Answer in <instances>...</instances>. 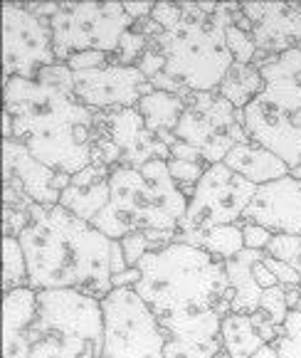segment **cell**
<instances>
[{
  "label": "cell",
  "mask_w": 301,
  "mask_h": 358,
  "mask_svg": "<svg viewBox=\"0 0 301 358\" xmlns=\"http://www.w3.org/2000/svg\"><path fill=\"white\" fill-rule=\"evenodd\" d=\"M3 101L15 124L13 138L37 161L67 176L91 166L96 111L77 99L74 72L64 62L43 67L35 79H6Z\"/></svg>",
  "instance_id": "obj_1"
},
{
  "label": "cell",
  "mask_w": 301,
  "mask_h": 358,
  "mask_svg": "<svg viewBox=\"0 0 301 358\" xmlns=\"http://www.w3.org/2000/svg\"><path fill=\"white\" fill-rule=\"evenodd\" d=\"M240 3H156L161 32L148 43L163 55V74L151 79L156 92L188 96L217 92L235 64L228 48V25Z\"/></svg>",
  "instance_id": "obj_2"
},
{
  "label": "cell",
  "mask_w": 301,
  "mask_h": 358,
  "mask_svg": "<svg viewBox=\"0 0 301 358\" xmlns=\"http://www.w3.org/2000/svg\"><path fill=\"white\" fill-rule=\"evenodd\" d=\"M27 277L35 292L74 289L104 299L111 289L114 240L91 222L74 217L62 206L30 208V222L20 237Z\"/></svg>",
  "instance_id": "obj_3"
},
{
  "label": "cell",
  "mask_w": 301,
  "mask_h": 358,
  "mask_svg": "<svg viewBox=\"0 0 301 358\" xmlns=\"http://www.w3.org/2000/svg\"><path fill=\"white\" fill-rule=\"evenodd\" d=\"M136 269L138 282L133 292L151 306L161 324L207 311L233 314V289L225 262L205 250L170 243L168 248L141 257Z\"/></svg>",
  "instance_id": "obj_4"
},
{
  "label": "cell",
  "mask_w": 301,
  "mask_h": 358,
  "mask_svg": "<svg viewBox=\"0 0 301 358\" xmlns=\"http://www.w3.org/2000/svg\"><path fill=\"white\" fill-rule=\"evenodd\" d=\"M109 206L91 225L111 240H124L138 230L178 232L191 203L175 185L168 161L117 166L109 176Z\"/></svg>",
  "instance_id": "obj_5"
},
{
  "label": "cell",
  "mask_w": 301,
  "mask_h": 358,
  "mask_svg": "<svg viewBox=\"0 0 301 358\" xmlns=\"http://www.w3.org/2000/svg\"><path fill=\"white\" fill-rule=\"evenodd\" d=\"M30 358H99L104 348L101 299L74 289L37 292Z\"/></svg>",
  "instance_id": "obj_6"
},
{
  "label": "cell",
  "mask_w": 301,
  "mask_h": 358,
  "mask_svg": "<svg viewBox=\"0 0 301 358\" xmlns=\"http://www.w3.org/2000/svg\"><path fill=\"white\" fill-rule=\"evenodd\" d=\"M50 25L54 57L67 62L80 52L114 55L133 20L124 10V3H59V13Z\"/></svg>",
  "instance_id": "obj_7"
},
{
  "label": "cell",
  "mask_w": 301,
  "mask_h": 358,
  "mask_svg": "<svg viewBox=\"0 0 301 358\" xmlns=\"http://www.w3.org/2000/svg\"><path fill=\"white\" fill-rule=\"evenodd\" d=\"M101 309L104 348L99 358H166L168 334L133 287L111 289Z\"/></svg>",
  "instance_id": "obj_8"
},
{
  "label": "cell",
  "mask_w": 301,
  "mask_h": 358,
  "mask_svg": "<svg viewBox=\"0 0 301 358\" xmlns=\"http://www.w3.org/2000/svg\"><path fill=\"white\" fill-rule=\"evenodd\" d=\"M173 136L198 148L207 166L222 164L237 143L249 141L244 124L237 122V109L217 92H196L185 99Z\"/></svg>",
  "instance_id": "obj_9"
},
{
  "label": "cell",
  "mask_w": 301,
  "mask_h": 358,
  "mask_svg": "<svg viewBox=\"0 0 301 358\" xmlns=\"http://www.w3.org/2000/svg\"><path fill=\"white\" fill-rule=\"evenodd\" d=\"M259 185L230 171L225 164H215L203 173L196 185L188 213L178 232L210 230L220 225H242V217L252 203Z\"/></svg>",
  "instance_id": "obj_10"
},
{
  "label": "cell",
  "mask_w": 301,
  "mask_h": 358,
  "mask_svg": "<svg viewBox=\"0 0 301 358\" xmlns=\"http://www.w3.org/2000/svg\"><path fill=\"white\" fill-rule=\"evenodd\" d=\"M57 64L50 20L37 17L20 3L3 6V77L35 79L37 72Z\"/></svg>",
  "instance_id": "obj_11"
},
{
  "label": "cell",
  "mask_w": 301,
  "mask_h": 358,
  "mask_svg": "<svg viewBox=\"0 0 301 358\" xmlns=\"http://www.w3.org/2000/svg\"><path fill=\"white\" fill-rule=\"evenodd\" d=\"M154 87L138 67L111 62L106 67L74 72V94L91 111L136 109Z\"/></svg>",
  "instance_id": "obj_12"
},
{
  "label": "cell",
  "mask_w": 301,
  "mask_h": 358,
  "mask_svg": "<svg viewBox=\"0 0 301 358\" xmlns=\"http://www.w3.org/2000/svg\"><path fill=\"white\" fill-rule=\"evenodd\" d=\"M3 180H6L3 188L15 190L25 201L43 208H54L59 206V198L72 176L45 166L27 151L25 143L8 138L3 141Z\"/></svg>",
  "instance_id": "obj_13"
},
{
  "label": "cell",
  "mask_w": 301,
  "mask_h": 358,
  "mask_svg": "<svg viewBox=\"0 0 301 358\" xmlns=\"http://www.w3.org/2000/svg\"><path fill=\"white\" fill-rule=\"evenodd\" d=\"M94 127L119 151L122 166H146L151 161H170V148L146 127L138 109L96 111Z\"/></svg>",
  "instance_id": "obj_14"
},
{
  "label": "cell",
  "mask_w": 301,
  "mask_h": 358,
  "mask_svg": "<svg viewBox=\"0 0 301 358\" xmlns=\"http://www.w3.org/2000/svg\"><path fill=\"white\" fill-rule=\"evenodd\" d=\"M244 222L265 227L272 235L301 237V180L284 176L259 185L242 217Z\"/></svg>",
  "instance_id": "obj_15"
},
{
  "label": "cell",
  "mask_w": 301,
  "mask_h": 358,
  "mask_svg": "<svg viewBox=\"0 0 301 358\" xmlns=\"http://www.w3.org/2000/svg\"><path fill=\"white\" fill-rule=\"evenodd\" d=\"M242 13L252 22L257 55L272 57L301 48V15L291 3H242Z\"/></svg>",
  "instance_id": "obj_16"
},
{
  "label": "cell",
  "mask_w": 301,
  "mask_h": 358,
  "mask_svg": "<svg viewBox=\"0 0 301 358\" xmlns=\"http://www.w3.org/2000/svg\"><path fill=\"white\" fill-rule=\"evenodd\" d=\"M244 129L249 141L279 156L289 169L301 166V127L289 114L252 101L244 109Z\"/></svg>",
  "instance_id": "obj_17"
},
{
  "label": "cell",
  "mask_w": 301,
  "mask_h": 358,
  "mask_svg": "<svg viewBox=\"0 0 301 358\" xmlns=\"http://www.w3.org/2000/svg\"><path fill=\"white\" fill-rule=\"evenodd\" d=\"M254 67L262 74L265 90L259 104L274 106L289 116L301 114V48L272 57H254Z\"/></svg>",
  "instance_id": "obj_18"
},
{
  "label": "cell",
  "mask_w": 301,
  "mask_h": 358,
  "mask_svg": "<svg viewBox=\"0 0 301 358\" xmlns=\"http://www.w3.org/2000/svg\"><path fill=\"white\" fill-rule=\"evenodd\" d=\"M37 319V292L20 287L3 294V358H30V331Z\"/></svg>",
  "instance_id": "obj_19"
},
{
  "label": "cell",
  "mask_w": 301,
  "mask_h": 358,
  "mask_svg": "<svg viewBox=\"0 0 301 358\" xmlns=\"http://www.w3.org/2000/svg\"><path fill=\"white\" fill-rule=\"evenodd\" d=\"M109 176L111 169H104V166L96 164L87 166L85 171L72 176L62 198H59V206L72 213L74 217H80V220L94 222L101 215V210L109 206Z\"/></svg>",
  "instance_id": "obj_20"
},
{
  "label": "cell",
  "mask_w": 301,
  "mask_h": 358,
  "mask_svg": "<svg viewBox=\"0 0 301 358\" xmlns=\"http://www.w3.org/2000/svg\"><path fill=\"white\" fill-rule=\"evenodd\" d=\"M267 252H259V250H244L240 252L235 259L225 262L228 269V280H230V289H233V301H230V309L235 314H257L262 309V301H265L267 289L257 285L254 280V264L259 259H265Z\"/></svg>",
  "instance_id": "obj_21"
},
{
  "label": "cell",
  "mask_w": 301,
  "mask_h": 358,
  "mask_svg": "<svg viewBox=\"0 0 301 358\" xmlns=\"http://www.w3.org/2000/svg\"><path fill=\"white\" fill-rule=\"evenodd\" d=\"M222 164L228 166L230 171H235L237 176L247 178L249 183H254V185L272 183V180H279L291 173V169L281 161L279 156H274L272 151H267V148H262L254 141L237 143V146L228 153V158H225Z\"/></svg>",
  "instance_id": "obj_22"
},
{
  "label": "cell",
  "mask_w": 301,
  "mask_h": 358,
  "mask_svg": "<svg viewBox=\"0 0 301 358\" xmlns=\"http://www.w3.org/2000/svg\"><path fill=\"white\" fill-rule=\"evenodd\" d=\"M141 111L143 122L161 141L168 146L170 141H175L173 131L178 127V119L185 109V96L168 94V92H151L141 99V104L136 106Z\"/></svg>",
  "instance_id": "obj_23"
},
{
  "label": "cell",
  "mask_w": 301,
  "mask_h": 358,
  "mask_svg": "<svg viewBox=\"0 0 301 358\" xmlns=\"http://www.w3.org/2000/svg\"><path fill=\"white\" fill-rule=\"evenodd\" d=\"M175 243L193 245V248L205 250L215 259H235L240 252H244V232L242 225H220L210 230H191V232H175Z\"/></svg>",
  "instance_id": "obj_24"
},
{
  "label": "cell",
  "mask_w": 301,
  "mask_h": 358,
  "mask_svg": "<svg viewBox=\"0 0 301 358\" xmlns=\"http://www.w3.org/2000/svg\"><path fill=\"white\" fill-rule=\"evenodd\" d=\"M222 351L215 358H252L267 341L254 331L252 319L247 314H228L220 329Z\"/></svg>",
  "instance_id": "obj_25"
},
{
  "label": "cell",
  "mask_w": 301,
  "mask_h": 358,
  "mask_svg": "<svg viewBox=\"0 0 301 358\" xmlns=\"http://www.w3.org/2000/svg\"><path fill=\"white\" fill-rule=\"evenodd\" d=\"M262 90H265V82L254 64H233L222 85L217 87V94L225 96L235 109H247L252 101L259 99Z\"/></svg>",
  "instance_id": "obj_26"
},
{
  "label": "cell",
  "mask_w": 301,
  "mask_h": 358,
  "mask_svg": "<svg viewBox=\"0 0 301 358\" xmlns=\"http://www.w3.org/2000/svg\"><path fill=\"white\" fill-rule=\"evenodd\" d=\"M126 255L129 267H136L141 262V257L151 252H159V250L168 248L170 243H175V232H163V230H138L126 235L124 240H119Z\"/></svg>",
  "instance_id": "obj_27"
},
{
  "label": "cell",
  "mask_w": 301,
  "mask_h": 358,
  "mask_svg": "<svg viewBox=\"0 0 301 358\" xmlns=\"http://www.w3.org/2000/svg\"><path fill=\"white\" fill-rule=\"evenodd\" d=\"M20 287H30L25 252L17 237H3V294Z\"/></svg>",
  "instance_id": "obj_28"
},
{
  "label": "cell",
  "mask_w": 301,
  "mask_h": 358,
  "mask_svg": "<svg viewBox=\"0 0 301 358\" xmlns=\"http://www.w3.org/2000/svg\"><path fill=\"white\" fill-rule=\"evenodd\" d=\"M274 346L279 351V358H301V304L289 309Z\"/></svg>",
  "instance_id": "obj_29"
},
{
  "label": "cell",
  "mask_w": 301,
  "mask_h": 358,
  "mask_svg": "<svg viewBox=\"0 0 301 358\" xmlns=\"http://www.w3.org/2000/svg\"><path fill=\"white\" fill-rule=\"evenodd\" d=\"M210 169L207 164H188V161H175V158H170L168 161V171L170 176H173L175 185H178L180 190H183V195L191 201L193 193H196V185L200 183L203 173Z\"/></svg>",
  "instance_id": "obj_30"
},
{
  "label": "cell",
  "mask_w": 301,
  "mask_h": 358,
  "mask_svg": "<svg viewBox=\"0 0 301 358\" xmlns=\"http://www.w3.org/2000/svg\"><path fill=\"white\" fill-rule=\"evenodd\" d=\"M228 48L233 52L235 64H254V57H257V45H254L252 32L242 30L235 22L228 25Z\"/></svg>",
  "instance_id": "obj_31"
},
{
  "label": "cell",
  "mask_w": 301,
  "mask_h": 358,
  "mask_svg": "<svg viewBox=\"0 0 301 358\" xmlns=\"http://www.w3.org/2000/svg\"><path fill=\"white\" fill-rule=\"evenodd\" d=\"M146 50H148V37L131 27V30L122 37V43H119L117 52L111 55V59L117 64H124V67H136L138 59L143 57Z\"/></svg>",
  "instance_id": "obj_32"
},
{
  "label": "cell",
  "mask_w": 301,
  "mask_h": 358,
  "mask_svg": "<svg viewBox=\"0 0 301 358\" xmlns=\"http://www.w3.org/2000/svg\"><path fill=\"white\" fill-rule=\"evenodd\" d=\"M267 255L291 264L301 274V237L294 235H274V240L267 248Z\"/></svg>",
  "instance_id": "obj_33"
},
{
  "label": "cell",
  "mask_w": 301,
  "mask_h": 358,
  "mask_svg": "<svg viewBox=\"0 0 301 358\" xmlns=\"http://www.w3.org/2000/svg\"><path fill=\"white\" fill-rule=\"evenodd\" d=\"M111 62H114V59L106 52H80V55H72L64 64H67L72 72H89V69L106 67V64H111Z\"/></svg>",
  "instance_id": "obj_34"
},
{
  "label": "cell",
  "mask_w": 301,
  "mask_h": 358,
  "mask_svg": "<svg viewBox=\"0 0 301 358\" xmlns=\"http://www.w3.org/2000/svg\"><path fill=\"white\" fill-rule=\"evenodd\" d=\"M242 232H244V248L247 250H259V252H267L270 243L274 240L270 230L259 225H252V222H244L242 225Z\"/></svg>",
  "instance_id": "obj_35"
},
{
  "label": "cell",
  "mask_w": 301,
  "mask_h": 358,
  "mask_svg": "<svg viewBox=\"0 0 301 358\" xmlns=\"http://www.w3.org/2000/svg\"><path fill=\"white\" fill-rule=\"evenodd\" d=\"M265 264L272 269V274H274L277 280H279V285H284V287H301V274L296 272L291 264L281 262V259L272 257V255H267V257H265Z\"/></svg>",
  "instance_id": "obj_36"
},
{
  "label": "cell",
  "mask_w": 301,
  "mask_h": 358,
  "mask_svg": "<svg viewBox=\"0 0 301 358\" xmlns=\"http://www.w3.org/2000/svg\"><path fill=\"white\" fill-rule=\"evenodd\" d=\"M27 222H30V210H13V208H3V232L6 237H20L25 232Z\"/></svg>",
  "instance_id": "obj_37"
},
{
  "label": "cell",
  "mask_w": 301,
  "mask_h": 358,
  "mask_svg": "<svg viewBox=\"0 0 301 358\" xmlns=\"http://www.w3.org/2000/svg\"><path fill=\"white\" fill-rule=\"evenodd\" d=\"M168 148H170V158H175V161H188V164H205V161H203V153L198 151V148L183 143L180 138L170 141Z\"/></svg>",
  "instance_id": "obj_38"
},
{
  "label": "cell",
  "mask_w": 301,
  "mask_h": 358,
  "mask_svg": "<svg viewBox=\"0 0 301 358\" xmlns=\"http://www.w3.org/2000/svg\"><path fill=\"white\" fill-rule=\"evenodd\" d=\"M265 257H267V255H265ZM254 280H257V285L262 287V289H272V287L279 285V280L272 274V269L265 264V259H259V262L254 264Z\"/></svg>",
  "instance_id": "obj_39"
},
{
  "label": "cell",
  "mask_w": 301,
  "mask_h": 358,
  "mask_svg": "<svg viewBox=\"0 0 301 358\" xmlns=\"http://www.w3.org/2000/svg\"><path fill=\"white\" fill-rule=\"evenodd\" d=\"M154 8H156V3H124V10H126V15L131 17L133 22L151 17Z\"/></svg>",
  "instance_id": "obj_40"
},
{
  "label": "cell",
  "mask_w": 301,
  "mask_h": 358,
  "mask_svg": "<svg viewBox=\"0 0 301 358\" xmlns=\"http://www.w3.org/2000/svg\"><path fill=\"white\" fill-rule=\"evenodd\" d=\"M126 269H131V267H129V262H126L124 248H122V243H119V240H114V248H111V274L117 277V274L126 272Z\"/></svg>",
  "instance_id": "obj_41"
},
{
  "label": "cell",
  "mask_w": 301,
  "mask_h": 358,
  "mask_svg": "<svg viewBox=\"0 0 301 358\" xmlns=\"http://www.w3.org/2000/svg\"><path fill=\"white\" fill-rule=\"evenodd\" d=\"M111 282H114V289H122V287H133L138 282V269L136 267L126 269V272L117 274V277H111Z\"/></svg>",
  "instance_id": "obj_42"
},
{
  "label": "cell",
  "mask_w": 301,
  "mask_h": 358,
  "mask_svg": "<svg viewBox=\"0 0 301 358\" xmlns=\"http://www.w3.org/2000/svg\"><path fill=\"white\" fill-rule=\"evenodd\" d=\"M252 358H279V351H277L274 343H267V346H262L257 353H254Z\"/></svg>",
  "instance_id": "obj_43"
},
{
  "label": "cell",
  "mask_w": 301,
  "mask_h": 358,
  "mask_svg": "<svg viewBox=\"0 0 301 358\" xmlns=\"http://www.w3.org/2000/svg\"><path fill=\"white\" fill-rule=\"evenodd\" d=\"M291 178H296V180H301V166H296V169H291Z\"/></svg>",
  "instance_id": "obj_44"
},
{
  "label": "cell",
  "mask_w": 301,
  "mask_h": 358,
  "mask_svg": "<svg viewBox=\"0 0 301 358\" xmlns=\"http://www.w3.org/2000/svg\"><path fill=\"white\" fill-rule=\"evenodd\" d=\"M291 119H294V124H299V127H301V114H296V116H291Z\"/></svg>",
  "instance_id": "obj_45"
},
{
  "label": "cell",
  "mask_w": 301,
  "mask_h": 358,
  "mask_svg": "<svg viewBox=\"0 0 301 358\" xmlns=\"http://www.w3.org/2000/svg\"><path fill=\"white\" fill-rule=\"evenodd\" d=\"M291 6H294V10H296V13H299V15H301V3H291Z\"/></svg>",
  "instance_id": "obj_46"
}]
</instances>
